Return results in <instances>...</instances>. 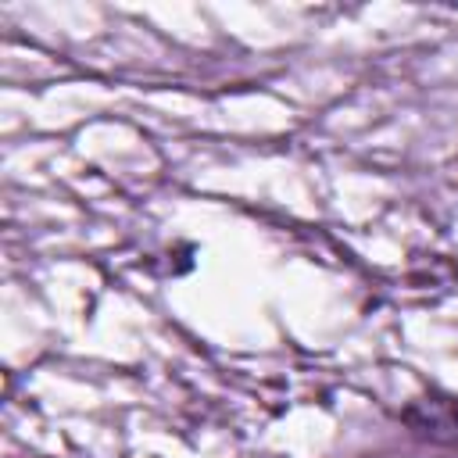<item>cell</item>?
Wrapping results in <instances>:
<instances>
[{
  "label": "cell",
  "mask_w": 458,
  "mask_h": 458,
  "mask_svg": "<svg viewBox=\"0 0 458 458\" xmlns=\"http://www.w3.org/2000/svg\"><path fill=\"white\" fill-rule=\"evenodd\" d=\"M426 419H408L415 429L429 433L433 440H458V397L426 401Z\"/></svg>",
  "instance_id": "obj_1"
}]
</instances>
